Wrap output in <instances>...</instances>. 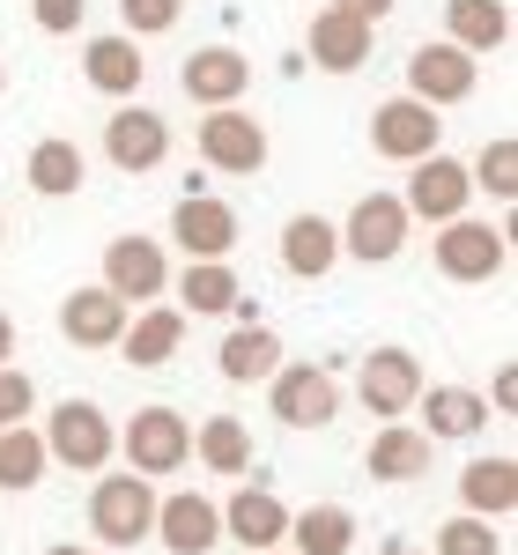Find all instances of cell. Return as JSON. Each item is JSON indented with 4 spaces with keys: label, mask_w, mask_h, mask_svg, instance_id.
I'll return each mask as SVG.
<instances>
[{
    "label": "cell",
    "mask_w": 518,
    "mask_h": 555,
    "mask_svg": "<svg viewBox=\"0 0 518 555\" xmlns=\"http://www.w3.org/2000/svg\"><path fill=\"white\" fill-rule=\"evenodd\" d=\"M89 533H96L104 548H141V541L156 533V481H141V474H104V481L89 489Z\"/></svg>",
    "instance_id": "obj_1"
},
{
    "label": "cell",
    "mask_w": 518,
    "mask_h": 555,
    "mask_svg": "<svg viewBox=\"0 0 518 555\" xmlns=\"http://www.w3.org/2000/svg\"><path fill=\"white\" fill-rule=\"evenodd\" d=\"M38 437H44V460H60V467H75V474L112 467V452H119V429H112V415L96 400H60Z\"/></svg>",
    "instance_id": "obj_2"
},
{
    "label": "cell",
    "mask_w": 518,
    "mask_h": 555,
    "mask_svg": "<svg viewBox=\"0 0 518 555\" xmlns=\"http://www.w3.org/2000/svg\"><path fill=\"white\" fill-rule=\"evenodd\" d=\"M119 452H127V474H141V481L178 474L193 460V423L178 408H133V423L119 429Z\"/></svg>",
    "instance_id": "obj_3"
},
{
    "label": "cell",
    "mask_w": 518,
    "mask_h": 555,
    "mask_svg": "<svg viewBox=\"0 0 518 555\" xmlns=\"http://www.w3.org/2000/svg\"><path fill=\"white\" fill-rule=\"evenodd\" d=\"M267 408H274V423H289V429H326L341 415V385H334L326 363H282L267 378Z\"/></svg>",
    "instance_id": "obj_4"
},
{
    "label": "cell",
    "mask_w": 518,
    "mask_h": 555,
    "mask_svg": "<svg viewBox=\"0 0 518 555\" xmlns=\"http://www.w3.org/2000/svg\"><path fill=\"white\" fill-rule=\"evenodd\" d=\"M504 259H511V230H496V222L459 215V222L437 230V274L444 282H496Z\"/></svg>",
    "instance_id": "obj_5"
},
{
    "label": "cell",
    "mask_w": 518,
    "mask_h": 555,
    "mask_svg": "<svg viewBox=\"0 0 518 555\" xmlns=\"http://www.w3.org/2000/svg\"><path fill=\"white\" fill-rule=\"evenodd\" d=\"M407 193H400V208H407V222H459L467 215V201H475V178H467V164H452L444 149L437 156H423V164H407Z\"/></svg>",
    "instance_id": "obj_6"
},
{
    "label": "cell",
    "mask_w": 518,
    "mask_h": 555,
    "mask_svg": "<svg viewBox=\"0 0 518 555\" xmlns=\"http://www.w3.org/2000/svg\"><path fill=\"white\" fill-rule=\"evenodd\" d=\"M407 208H400V193H363L355 208H348L341 222V253L363 259V267H386V259H400V245H407Z\"/></svg>",
    "instance_id": "obj_7"
},
{
    "label": "cell",
    "mask_w": 518,
    "mask_h": 555,
    "mask_svg": "<svg viewBox=\"0 0 518 555\" xmlns=\"http://www.w3.org/2000/svg\"><path fill=\"white\" fill-rule=\"evenodd\" d=\"M104 289L127 304V311L133 304L148 311V304L171 289V259H164V245H156V237H112V245H104Z\"/></svg>",
    "instance_id": "obj_8"
},
{
    "label": "cell",
    "mask_w": 518,
    "mask_h": 555,
    "mask_svg": "<svg viewBox=\"0 0 518 555\" xmlns=\"http://www.w3.org/2000/svg\"><path fill=\"white\" fill-rule=\"evenodd\" d=\"M200 164L222 178H252L267 164V127H259L252 112H237V104H222L200 119Z\"/></svg>",
    "instance_id": "obj_9"
},
{
    "label": "cell",
    "mask_w": 518,
    "mask_h": 555,
    "mask_svg": "<svg viewBox=\"0 0 518 555\" xmlns=\"http://www.w3.org/2000/svg\"><path fill=\"white\" fill-rule=\"evenodd\" d=\"M481 82V60H467L459 44H415V60H407V96L415 104H430V112H444V104H467Z\"/></svg>",
    "instance_id": "obj_10"
},
{
    "label": "cell",
    "mask_w": 518,
    "mask_h": 555,
    "mask_svg": "<svg viewBox=\"0 0 518 555\" xmlns=\"http://www.w3.org/2000/svg\"><path fill=\"white\" fill-rule=\"evenodd\" d=\"M437 133H444V119H437L430 104H415V96H386L371 112V149L386 164H423V156H437Z\"/></svg>",
    "instance_id": "obj_11"
},
{
    "label": "cell",
    "mask_w": 518,
    "mask_h": 555,
    "mask_svg": "<svg viewBox=\"0 0 518 555\" xmlns=\"http://www.w3.org/2000/svg\"><path fill=\"white\" fill-rule=\"evenodd\" d=\"M104 156L119 164V171H156L164 156H171V119L164 112H148V104H119L112 119H104Z\"/></svg>",
    "instance_id": "obj_12"
},
{
    "label": "cell",
    "mask_w": 518,
    "mask_h": 555,
    "mask_svg": "<svg viewBox=\"0 0 518 555\" xmlns=\"http://www.w3.org/2000/svg\"><path fill=\"white\" fill-rule=\"evenodd\" d=\"M222 512V541H237L245 555H267L289 541V504L274 496V489H259V481H245L230 504H216Z\"/></svg>",
    "instance_id": "obj_13"
},
{
    "label": "cell",
    "mask_w": 518,
    "mask_h": 555,
    "mask_svg": "<svg viewBox=\"0 0 518 555\" xmlns=\"http://www.w3.org/2000/svg\"><path fill=\"white\" fill-rule=\"evenodd\" d=\"M355 392H363V408H371V415L400 423V415L415 408V392H423V363H415L407 348H371V356H363V371H355Z\"/></svg>",
    "instance_id": "obj_14"
},
{
    "label": "cell",
    "mask_w": 518,
    "mask_h": 555,
    "mask_svg": "<svg viewBox=\"0 0 518 555\" xmlns=\"http://www.w3.org/2000/svg\"><path fill=\"white\" fill-rule=\"evenodd\" d=\"M171 237L185 259H230L237 253V208L216 193H185L171 208Z\"/></svg>",
    "instance_id": "obj_15"
},
{
    "label": "cell",
    "mask_w": 518,
    "mask_h": 555,
    "mask_svg": "<svg viewBox=\"0 0 518 555\" xmlns=\"http://www.w3.org/2000/svg\"><path fill=\"white\" fill-rule=\"evenodd\" d=\"M148 541H164L171 555H208L222 541V512L216 496H200V489H178V496H156V533Z\"/></svg>",
    "instance_id": "obj_16"
},
{
    "label": "cell",
    "mask_w": 518,
    "mask_h": 555,
    "mask_svg": "<svg viewBox=\"0 0 518 555\" xmlns=\"http://www.w3.org/2000/svg\"><path fill=\"white\" fill-rule=\"evenodd\" d=\"M178 89H185L193 104L222 112V104H237V96L252 89V60H245V52H230V44H200V52L178 67Z\"/></svg>",
    "instance_id": "obj_17"
},
{
    "label": "cell",
    "mask_w": 518,
    "mask_h": 555,
    "mask_svg": "<svg viewBox=\"0 0 518 555\" xmlns=\"http://www.w3.org/2000/svg\"><path fill=\"white\" fill-rule=\"evenodd\" d=\"M415 408H423V437L430 444H467V437L489 429V400L467 392V385H423Z\"/></svg>",
    "instance_id": "obj_18"
},
{
    "label": "cell",
    "mask_w": 518,
    "mask_h": 555,
    "mask_svg": "<svg viewBox=\"0 0 518 555\" xmlns=\"http://www.w3.org/2000/svg\"><path fill=\"white\" fill-rule=\"evenodd\" d=\"M127 304L112 297L104 282H89V289H75V297L60 304V334L75 348H119V334H127Z\"/></svg>",
    "instance_id": "obj_19"
},
{
    "label": "cell",
    "mask_w": 518,
    "mask_h": 555,
    "mask_svg": "<svg viewBox=\"0 0 518 555\" xmlns=\"http://www.w3.org/2000/svg\"><path fill=\"white\" fill-rule=\"evenodd\" d=\"M371 23H355V15H341V8H319L311 15V67H326V75H355L363 60H371Z\"/></svg>",
    "instance_id": "obj_20"
},
{
    "label": "cell",
    "mask_w": 518,
    "mask_h": 555,
    "mask_svg": "<svg viewBox=\"0 0 518 555\" xmlns=\"http://www.w3.org/2000/svg\"><path fill=\"white\" fill-rule=\"evenodd\" d=\"M444 44H459L467 60H489L511 44V8L504 0H444Z\"/></svg>",
    "instance_id": "obj_21"
},
{
    "label": "cell",
    "mask_w": 518,
    "mask_h": 555,
    "mask_svg": "<svg viewBox=\"0 0 518 555\" xmlns=\"http://www.w3.org/2000/svg\"><path fill=\"white\" fill-rule=\"evenodd\" d=\"M459 512L489 518V526L511 518L518 512V460H504V452H496V460H467V467H459Z\"/></svg>",
    "instance_id": "obj_22"
},
{
    "label": "cell",
    "mask_w": 518,
    "mask_h": 555,
    "mask_svg": "<svg viewBox=\"0 0 518 555\" xmlns=\"http://www.w3.org/2000/svg\"><path fill=\"white\" fill-rule=\"evenodd\" d=\"M334 259H341V230H334L326 215H289V222H282V267H289L297 282H326Z\"/></svg>",
    "instance_id": "obj_23"
},
{
    "label": "cell",
    "mask_w": 518,
    "mask_h": 555,
    "mask_svg": "<svg viewBox=\"0 0 518 555\" xmlns=\"http://www.w3.org/2000/svg\"><path fill=\"white\" fill-rule=\"evenodd\" d=\"M82 75H89V89L127 96V104H133V89L148 82V60H141V44H133L127 30H112V38H89L82 44Z\"/></svg>",
    "instance_id": "obj_24"
},
{
    "label": "cell",
    "mask_w": 518,
    "mask_h": 555,
    "mask_svg": "<svg viewBox=\"0 0 518 555\" xmlns=\"http://www.w3.org/2000/svg\"><path fill=\"white\" fill-rule=\"evenodd\" d=\"M119 348H127L133 371H164L178 348H185V311H171V304H148V311H133L127 334H119Z\"/></svg>",
    "instance_id": "obj_25"
},
{
    "label": "cell",
    "mask_w": 518,
    "mask_h": 555,
    "mask_svg": "<svg viewBox=\"0 0 518 555\" xmlns=\"http://www.w3.org/2000/svg\"><path fill=\"white\" fill-rule=\"evenodd\" d=\"M23 178H30V193H44V201H75L82 178H89V156L67 133H44L38 149H30V164H23Z\"/></svg>",
    "instance_id": "obj_26"
},
{
    "label": "cell",
    "mask_w": 518,
    "mask_h": 555,
    "mask_svg": "<svg viewBox=\"0 0 518 555\" xmlns=\"http://www.w3.org/2000/svg\"><path fill=\"white\" fill-rule=\"evenodd\" d=\"M363 474L371 481H415V474H430V437L407 423H386L363 444Z\"/></svg>",
    "instance_id": "obj_27"
},
{
    "label": "cell",
    "mask_w": 518,
    "mask_h": 555,
    "mask_svg": "<svg viewBox=\"0 0 518 555\" xmlns=\"http://www.w3.org/2000/svg\"><path fill=\"white\" fill-rule=\"evenodd\" d=\"M237 297H245V282H237L230 259H185V274H178V304H185L193 319L237 311Z\"/></svg>",
    "instance_id": "obj_28"
},
{
    "label": "cell",
    "mask_w": 518,
    "mask_h": 555,
    "mask_svg": "<svg viewBox=\"0 0 518 555\" xmlns=\"http://www.w3.org/2000/svg\"><path fill=\"white\" fill-rule=\"evenodd\" d=\"M355 548V512L348 504H303L289 512V555H348Z\"/></svg>",
    "instance_id": "obj_29"
},
{
    "label": "cell",
    "mask_w": 518,
    "mask_h": 555,
    "mask_svg": "<svg viewBox=\"0 0 518 555\" xmlns=\"http://www.w3.org/2000/svg\"><path fill=\"white\" fill-rule=\"evenodd\" d=\"M216 371L230 385H267L274 371H282V334H274V326H237V334L222 341Z\"/></svg>",
    "instance_id": "obj_30"
},
{
    "label": "cell",
    "mask_w": 518,
    "mask_h": 555,
    "mask_svg": "<svg viewBox=\"0 0 518 555\" xmlns=\"http://www.w3.org/2000/svg\"><path fill=\"white\" fill-rule=\"evenodd\" d=\"M193 452H200L208 474H252V429L237 423V415H208V423L193 429Z\"/></svg>",
    "instance_id": "obj_31"
},
{
    "label": "cell",
    "mask_w": 518,
    "mask_h": 555,
    "mask_svg": "<svg viewBox=\"0 0 518 555\" xmlns=\"http://www.w3.org/2000/svg\"><path fill=\"white\" fill-rule=\"evenodd\" d=\"M44 467H52V460H44V437L30 423L0 429V489L23 496V489H38V481H44Z\"/></svg>",
    "instance_id": "obj_32"
},
{
    "label": "cell",
    "mask_w": 518,
    "mask_h": 555,
    "mask_svg": "<svg viewBox=\"0 0 518 555\" xmlns=\"http://www.w3.org/2000/svg\"><path fill=\"white\" fill-rule=\"evenodd\" d=\"M467 178H475V193H496V201H511V193H518V141H511V133H496V141L481 149L475 164H467Z\"/></svg>",
    "instance_id": "obj_33"
},
{
    "label": "cell",
    "mask_w": 518,
    "mask_h": 555,
    "mask_svg": "<svg viewBox=\"0 0 518 555\" xmlns=\"http://www.w3.org/2000/svg\"><path fill=\"white\" fill-rule=\"evenodd\" d=\"M430 555H504V533L489 526V518H444L437 526V541H430Z\"/></svg>",
    "instance_id": "obj_34"
},
{
    "label": "cell",
    "mask_w": 518,
    "mask_h": 555,
    "mask_svg": "<svg viewBox=\"0 0 518 555\" xmlns=\"http://www.w3.org/2000/svg\"><path fill=\"white\" fill-rule=\"evenodd\" d=\"M178 8H185V0H119V23H127V38L141 44V38H164L178 23Z\"/></svg>",
    "instance_id": "obj_35"
},
{
    "label": "cell",
    "mask_w": 518,
    "mask_h": 555,
    "mask_svg": "<svg viewBox=\"0 0 518 555\" xmlns=\"http://www.w3.org/2000/svg\"><path fill=\"white\" fill-rule=\"evenodd\" d=\"M30 408H38V385H30V371L8 363V371H0V429H15Z\"/></svg>",
    "instance_id": "obj_36"
},
{
    "label": "cell",
    "mask_w": 518,
    "mask_h": 555,
    "mask_svg": "<svg viewBox=\"0 0 518 555\" xmlns=\"http://www.w3.org/2000/svg\"><path fill=\"white\" fill-rule=\"evenodd\" d=\"M82 8H89V0H30V15H38L44 38H67V30H82Z\"/></svg>",
    "instance_id": "obj_37"
},
{
    "label": "cell",
    "mask_w": 518,
    "mask_h": 555,
    "mask_svg": "<svg viewBox=\"0 0 518 555\" xmlns=\"http://www.w3.org/2000/svg\"><path fill=\"white\" fill-rule=\"evenodd\" d=\"M326 8H341V15H355V23H371V30H378V23H386L400 0H326Z\"/></svg>",
    "instance_id": "obj_38"
},
{
    "label": "cell",
    "mask_w": 518,
    "mask_h": 555,
    "mask_svg": "<svg viewBox=\"0 0 518 555\" xmlns=\"http://www.w3.org/2000/svg\"><path fill=\"white\" fill-rule=\"evenodd\" d=\"M511 400H518V371H496V415H511Z\"/></svg>",
    "instance_id": "obj_39"
},
{
    "label": "cell",
    "mask_w": 518,
    "mask_h": 555,
    "mask_svg": "<svg viewBox=\"0 0 518 555\" xmlns=\"http://www.w3.org/2000/svg\"><path fill=\"white\" fill-rule=\"evenodd\" d=\"M8 363H15V319L0 311V371H8Z\"/></svg>",
    "instance_id": "obj_40"
},
{
    "label": "cell",
    "mask_w": 518,
    "mask_h": 555,
    "mask_svg": "<svg viewBox=\"0 0 518 555\" xmlns=\"http://www.w3.org/2000/svg\"><path fill=\"white\" fill-rule=\"evenodd\" d=\"M44 555H96V548H75V541H60V548H44Z\"/></svg>",
    "instance_id": "obj_41"
},
{
    "label": "cell",
    "mask_w": 518,
    "mask_h": 555,
    "mask_svg": "<svg viewBox=\"0 0 518 555\" xmlns=\"http://www.w3.org/2000/svg\"><path fill=\"white\" fill-rule=\"evenodd\" d=\"M392 555H430V548H392Z\"/></svg>",
    "instance_id": "obj_42"
},
{
    "label": "cell",
    "mask_w": 518,
    "mask_h": 555,
    "mask_svg": "<svg viewBox=\"0 0 518 555\" xmlns=\"http://www.w3.org/2000/svg\"><path fill=\"white\" fill-rule=\"evenodd\" d=\"M0 89H8V67H0Z\"/></svg>",
    "instance_id": "obj_43"
},
{
    "label": "cell",
    "mask_w": 518,
    "mask_h": 555,
    "mask_svg": "<svg viewBox=\"0 0 518 555\" xmlns=\"http://www.w3.org/2000/svg\"><path fill=\"white\" fill-rule=\"evenodd\" d=\"M267 555H289V548H267Z\"/></svg>",
    "instance_id": "obj_44"
},
{
    "label": "cell",
    "mask_w": 518,
    "mask_h": 555,
    "mask_svg": "<svg viewBox=\"0 0 518 555\" xmlns=\"http://www.w3.org/2000/svg\"><path fill=\"white\" fill-rule=\"evenodd\" d=\"M0 237H8V222H0Z\"/></svg>",
    "instance_id": "obj_45"
}]
</instances>
